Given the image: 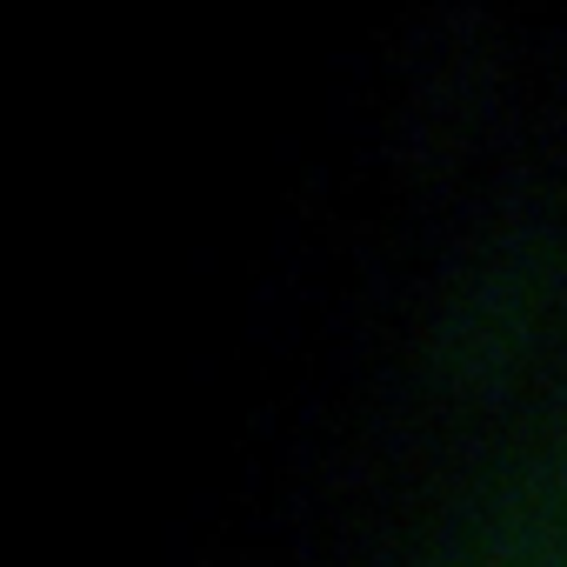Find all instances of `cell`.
Here are the masks:
<instances>
[{"mask_svg":"<svg viewBox=\"0 0 567 567\" xmlns=\"http://www.w3.org/2000/svg\"><path fill=\"white\" fill-rule=\"evenodd\" d=\"M534 308H540V254L527 240L487 247L481 267L447 295V308L434 321V361L454 381H487L527 341Z\"/></svg>","mask_w":567,"mask_h":567,"instance_id":"obj_1","label":"cell"}]
</instances>
